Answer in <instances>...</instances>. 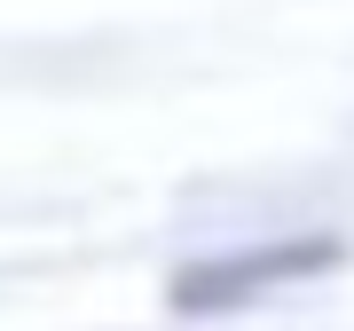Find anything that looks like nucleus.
Masks as SVG:
<instances>
[{
    "label": "nucleus",
    "mask_w": 354,
    "mask_h": 331,
    "mask_svg": "<svg viewBox=\"0 0 354 331\" xmlns=\"http://www.w3.org/2000/svg\"><path fill=\"white\" fill-rule=\"evenodd\" d=\"M346 268V244L330 229H307V237H268V244H236V253H213V260H189L174 268V307L181 316H228V307H252L268 292H291L307 276H330Z\"/></svg>",
    "instance_id": "nucleus-1"
}]
</instances>
